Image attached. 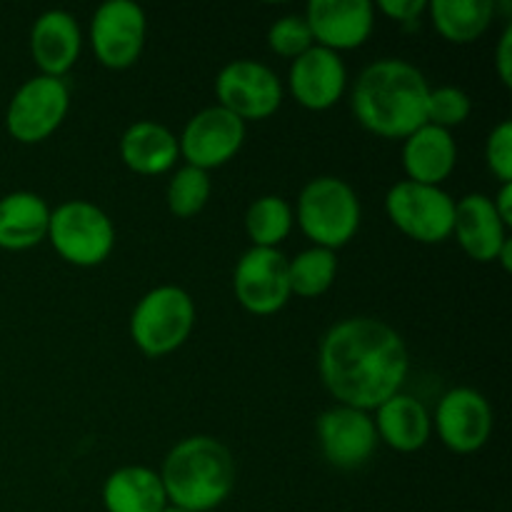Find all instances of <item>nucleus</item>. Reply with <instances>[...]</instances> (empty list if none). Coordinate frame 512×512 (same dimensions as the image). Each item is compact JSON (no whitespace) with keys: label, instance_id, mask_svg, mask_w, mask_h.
Masks as SVG:
<instances>
[{"label":"nucleus","instance_id":"f257e3e1","mask_svg":"<svg viewBox=\"0 0 512 512\" xmlns=\"http://www.w3.org/2000/svg\"><path fill=\"white\" fill-rule=\"evenodd\" d=\"M318 368L340 405L368 413L400 393L410 360L403 338L388 323L348 318L325 333Z\"/></svg>","mask_w":512,"mask_h":512},{"label":"nucleus","instance_id":"f03ea898","mask_svg":"<svg viewBox=\"0 0 512 512\" xmlns=\"http://www.w3.org/2000/svg\"><path fill=\"white\" fill-rule=\"evenodd\" d=\"M430 85L415 65L383 58L358 75L353 113L363 128L380 138H408L425 125Z\"/></svg>","mask_w":512,"mask_h":512},{"label":"nucleus","instance_id":"7ed1b4c3","mask_svg":"<svg viewBox=\"0 0 512 512\" xmlns=\"http://www.w3.org/2000/svg\"><path fill=\"white\" fill-rule=\"evenodd\" d=\"M160 480L168 505L185 512H210L233 493V455L220 440L193 435L170 450Z\"/></svg>","mask_w":512,"mask_h":512},{"label":"nucleus","instance_id":"20e7f679","mask_svg":"<svg viewBox=\"0 0 512 512\" xmlns=\"http://www.w3.org/2000/svg\"><path fill=\"white\" fill-rule=\"evenodd\" d=\"M298 223L318 248L338 250L355 238L360 228V200L345 180H310L298 198Z\"/></svg>","mask_w":512,"mask_h":512},{"label":"nucleus","instance_id":"39448f33","mask_svg":"<svg viewBox=\"0 0 512 512\" xmlns=\"http://www.w3.org/2000/svg\"><path fill=\"white\" fill-rule=\"evenodd\" d=\"M193 325V298L175 285H160L145 293L130 315V335L150 358L178 350L193 333Z\"/></svg>","mask_w":512,"mask_h":512},{"label":"nucleus","instance_id":"423d86ee","mask_svg":"<svg viewBox=\"0 0 512 512\" xmlns=\"http://www.w3.org/2000/svg\"><path fill=\"white\" fill-rule=\"evenodd\" d=\"M48 238L60 258L80 268H90L113 253L115 230L98 205L70 200L50 213Z\"/></svg>","mask_w":512,"mask_h":512},{"label":"nucleus","instance_id":"0eeeda50","mask_svg":"<svg viewBox=\"0 0 512 512\" xmlns=\"http://www.w3.org/2000/svg\"><path fill=\"white\" fill-rule=\"evenodd\" d=\"M385 210L395 228L418 243H443L453 235L455 200L438 185L400 180L385 195Z\"/></svg>","mask_w":512,"mask_h":512},{"label":"nucleus","instance_id":"6e6552de","mask_svg":"<svg viewBox=\"0 0 512 512\" xmlns=\"http://www.w3.org/2000/svg\"><path fill=\"white\" fill-rule=\"evenodd\" d=\"M68 105L70 93L63 78L35 75L15 90L5 113V128L18 143H40L58 130Z\"/></svg>","mask_w":512,"mask_h":512},{"label":"nucleus","instance_id":"1a4fd4ad","mask_svg":"<svg viewBox=\"0 0 512 512\" xmlns=\"http://www.w3.org/2000/svg\"><path fill=\"white\" fill-rule=\"evenodd\" d=\"M220 108L230 110L240 120H263L283 103V85L268 65L258 60H233L215 80Z\"/></svg>","mask_w":512,"mask_h":512},{"label":"nucleus","instance_id":"9d476101","mask_svg":"<svg viewBox=\"0 0 512 512\" xmlns=\"http://www.w3.org/2000/svg\"><path fill=\"white\" fill-rule=\"evenodd\" d=\"M145 13L133 0H108L90 23L93 50L105 68H130L140 58L145 43Z\"/></svg>","mask_w":512,"mask_h":512},{"label":"nucleus","instance_id":"9b49d317","mask_svg":"<svg viewBox=\"0 0 512 512\" xmlns=\"http://www.w3.org/2000/svg\"><path fill=\"white\" fill-rule=\"evenodd\" d=\"M233 288L240 305L253 315H273L288 303V258L278 248H250L238 260Z\"/></svg>","mask_w":512,"mask_h":512},{"label":"nucleus","instance_id":"f8f14e48","mask_svg":"<svg viewBox=\"0 0 512 512\" xmlns=\"http://www.w3.org/2000/svg\"><path fill=\"white\" fill-rule=\"evenodd\" d=\"M245 140V123L220 105L200 110L188 120L183 135L178 140L180 153L188 165L208 173L210 168H220L238 155Z\"/></svg>","mask_w":512,"mask_h":512},{"label":"nucleus","instance_id":"ddd939ff","mask_svg":"<svg viewBox=\"0 0 512 512\" xmlns=\"http://www.w3.org/2000/svg\"><path fill=\"white\" fill-rule=\"evenodd\" d=\"M318 443L323 458L340 470H355L373 458L378 430L365 410L335 405L318 418Z\"/></svg>","mask_w":512,"mask_h":512},{"label":"nucleus","instance_id":"4468645a","mask_svg":"<svg viewBox=\"0 0 512 512\" xmlns=\"http://www.w3.org/2000/svg\"><path fill=\"white\" fill-rule=\"evenodd\" d=\"M435 428L453 453H475L493 433V410L473 388H455L443 395L435 410Z\"/></svg>","mask_w":512,"mask_h":512},{"label":"nucleus","instance_id":"2eb2a0df","mask_svg":"<svg viewBox=\"0 0 512 512\" xmlns=\"http://www.w3.org/2000/svg\"><path fill=\"white\" fill-rule=\"evenodd\" d=\"M315 45L328 50H353L370 38L375 10L368 0H310L305 10Z\"/></svg>","mask_w":512,"mask_h":512},{"label":"nucleus","instance_id":"dca6fc26","mask_svg":"<svg viewBox=\"0 0 512 512\" xmlns=\"http://www.w3.org/2000/svg\"><path fill=\"white\" fill-rule=\"evenodd\" d=\"M345 65L335 50L313 45L290 65L293 98L308 110H328L345 93Z\"/></svg>","mask_w":512,"mask_h":512},{"label":"nucleus","instance_id":"f3484780","mask_svg":"<svg viewBox=\"0 0 512 512\" xmlns=\"http://www.w3.org/2000/svg\"><path fill=\"white\" fill-rule=\"evenodd\" d=\"M453 233L460 248L478 263L498 260L500 248L508 240L503 220L495 213L493 198L483 193H470L455 203Z\"/></svg>","mask_w":512,"mask_h":512},{"label":"nucleus","instance_id":"a211bd4d","mask_svg":"<svg viewBox=\"0 0 512 512\" xmlns=\"http://www.w3.org/2000/svg\"><path fill=\"white\" fill-rule=\"evenodd\" d=\"M78 20L65 10H45L30 30V50L43 75L60 78L80 55Z\"/></svg>","mask_w":512,"mask_h":512},{"label":"nucleus","instance_id":"6ab92c4d","mask_svg":"<svg viewBox=\"0 0 512 512\" xmlns=\"http://www.w3.org/2000/svg\"><path fill=\"white\" fill-rule=\"evenodd\" d=\"M458 145L450 130L425 123L405 138L403 168L413 183L440 185L455 168Z\"/></svg>","mask_w":512,"mask_h":512},{"label":"nucleus","instance_id":"aec40b11","mask_svg":"<svg viewBox=\"0 0 512 512\" xmlns=\"http://www.w3.org/2000/svg\"><path fill=\"white\" fill-rule=\"evenodd\" d=\"M373 423L378 430V440L398 453H415L430 438V415L413 395L398 393L385 400Z\"/></svg>","mask_w":512,"mask_h":512},{"label":"nucleus","instance_id":"412c9836","mask_svg":"<svg viewBox=\"0 0 512 512\" xmlns=\"http://www.w3.org/2000/svg\"><path fill=\"white\" fill-rule=\"evenodd\" d=\"M50 208L40 195L18 190L0 198V248L28 250L48 235Z\"/></svg>","mask_w":512,"mask_h":512},{"label":"nucleus","instance_id":"4be33fe9","mask_svg":"<svg viewBox=\"0 0 512 512\" xmlns=\"http://www.w3.org/2000/svg\"><path fill=\"white\" fill-rule=\"evenodd\" d=\"M178 138L153 120L133 123L120 138V155L130 170L140 175H160L178 160Z\"/></svg>","mask_w":512,"mask_h":512},{"label":"nucleus","instance_id":"5701e85b","mask_svg":"<svg viewBox=\"0 0 512 512\" xmlns=\"http://www.w3.org/2000/svg\"><path fill=\"white\" fill-rule=\"evenodd\" d=\"M103 505L108 512H163L168 498L160 473L143 465H128L105 480Z\"/></svg>","mask_w":512,"mask_h":512},{"label":"nucleus","instance_id":"b1692460","mask_svg":"<svg viewBox=\"0 0 512 512\" xmlns=\"http://www.w3.org/2000/svg\"><path fill=\"white\" fill-rule=\"evenodd\" d=\"M438 33L450 43H473L488 30L493 20L490 0H433L428 5Z\"/></svg>","mask_w":512,"mask_h":512},{"label":"nucleus","instance_id":"393cba45","mask_svg":"<svg viewBox=\"0 0 512 512\" xmlns=\"http://www.w3.org/2000/svg\"><path fill=\"white\" fill-rule=\"evenodd\" d=\"M335 273H338V258L333 250L313 245L288 260L290 293L300 295V298H318L333 285Z\"/></svg>","mask_w":512,"mask_h":512},{"label":"nucleus","instance_id":"a878e982","mask_svg":"<svg viewBox=\"0 0 512 512\" xmlns=\"http://www.w3.org/2000/svg\"><path fill=\"white\" fill-rule=\"evenodd\" d=\"M293 228V210L278 195H263L245 215V230L255 248H278Z\"/></svg>","mask_w":512,"mask_h":512},{"label":"nucleus","instance_id":"bb28decb","mask_svg":"<svg viewBox=\"0 0 512 512\" xmlns=\"http://www.w3.org/2000/svg\"><path fill=\"white\" fill-rule=\"evenodd\" d=\"M210 178L205 170L185 165L173 175L168 185V208L178 218H193L205 208L210 198Z\"/></svg>","mask_w":512,"mask_h":512},{"label":"nucleus","instance_id":"cd10ccee","mask_svg":"<svg viewBox=\"0 0 512 512\" xmlns=\"http://www.w3.org/2000/svg\"><path fill=\"white\" fill-rule=\"evenodd\" d=\"M473 103H470L468 93L455 85H440V88L430 90L428 105H425V123L435 125V128L450 130L455 125H463L468 120Z\"/></svg>","mask_w":512,"mask_h":512},{"label":"nucleus","instance_id":"c85d7f7f","mask_svg":"<svg viewBox=\"0 0 512 512\" xmlns=\"http://www.w3.org/2000/svg\"><path fill=\"white\" fill-rule=\"evenodd\" d=\"M268 45L283 58H298L315 45L313 33L303 15H283L268 30Z\"/></svg>","mask_w":512,"mask_h":512},{"label":"nucleus","instance_id":"c756f323","mask_svg":"<svg viewBox=\"0 0 512 512\" xmlns=\"http://www.w3.org/2000/svg\"><path fill=\"white\" fill-rule=\"evenodd\" d=\"M485 158H488L490 170L498 175L503 183H512V123L503 120L498 128L490 133L488 145H485Z\"/></svg>","mask_w":512,"mask_h":512},{"label":"nucleus","instance_id":"7c9ffc66","mask_svg":"<svg viewBox=\"0 0 512 512\" xmlns=\"http://www.w3.org/2000/svg\"><path fill=\"white\" fill-rule=\"evenodd\" d=\"M378 8L393 20H398V23L408 25L415 23L428 10V3L425 0H380Z\"/></svg>","mask_w":512,"mask_h":512},{"label":"nucleus","instance_id":"2f4dec72","mask_svg":"<svg viewBox=\"0 0 512 512\" xmlns=\"http://www.w3.org/2000/svg\"><path fill=\"white\" fill-rule=\"evenodd\" d=\"M495 65H498V75L503 85H512V25H505L503 35H500L498 55H495Z\"/></svg>","mask_w":512,"mask_h":512},{"label":"nucleus","instance_id":"473e14b6","mask_svg":"<svg viewBox=\"0 0 512 512\" xmlns=\"http://www.w3.org/2000/svg\"><path fill=\"white\" fill-rule=\"evenodd\" d=\"M495 205V213H498V218L503 220V225L508 228L512 223V183H503V188H500L498 198L493 200Z\"/></svg>","mask_w":512,"mask_h":512},{"label":"nucleus","instance_id":"72a5a7b5","mask_svg":"<svg viewBox=\"0 0 512 512\" xmlns=\"http://www.w3.org/2000/svg\"><path fill=\"white\" fill-rule=\"evenodd\" d=\"M498 260H500V263H503L505 270L512 268V240L510 238L505 240V245H503V248H500Z\"/></svg>","mask_w":512,"mask_h":512},{"label":"nucleus","instance_id":"f704fd0d","mask_svg":"<svg viewBox=\"0 0 512 512\" xmlns=\"http://www.w3.org/2000/svg\"><path fill=\"white\" fill-rule=\"evenodd\" d=\"M163 512H185V510H180V508H173V505H168V508H165Z\"/></svg>","mask_w":512,"mask_h":512}]
</instances>
